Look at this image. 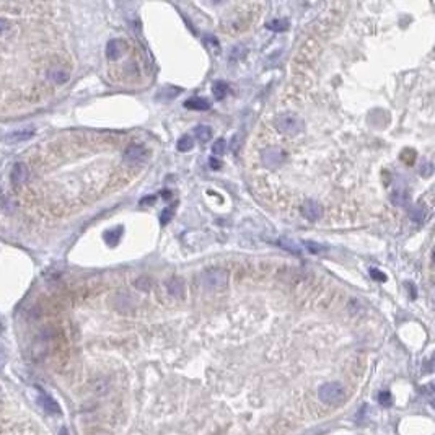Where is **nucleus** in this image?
Returning a JSON list of instances; mask_svg holds the SVG:
<instances>
[{"instance_id":"27","label":"nucleus","mask_w":435,"mask_h":435,"mask_svg":"<svg viewBox=\"0 0 435 435\" xmlns=\"http://www.w3.org/2000/svg\"><path fill=\"white\" fill-rule=\"evenodd\" d=\"M7 30H8V23L3 18H0V34H3Z\"/></svg>"},{"instance_id":"25","label":"nucleus","mask_w":435,"mask_h":435,"mask_svg":"<svg viewBox=\"0 0 435 435\" xmlns=\"http://www.w3.org/2000/svg\"><path fill=\"white\" fill-rule=\"evenodd\" d=\"M209 165H210V168H214V170H218V168L222 167V163L218 162V160L215 158V157H212V158L209 160Z\"/></svg>"},{"instance_id":"20","label":"nucleus","mask_w":435,"mask_h":435,"mask_svg":"<svg viewBox=\"0 0 435 435\" xmlns=\"http://www.w3.org/2000/svg\"><path fill=\"white\" fill-rule=\"evenodd\" d=\"M171 215H173V210L168 207V209H165L163 212H162V215H160V222L162 223H168L171 220Z\"/></svg>"},{"instance_id":"1","label":"nucleus","mask_w":435,"mask_h":435,"mask_svg":"<svg viewBox=\"0 0 435 435\" xmlns=\"http://www.w3.org/2000/svg\"><path fill=\"white\" fill-rule=\"evenodd\" d=\"M318 398L324 404H329V406L339 404L346 398V388L339 382H328L318 388Z\"/></svg>"},{"instance_id":"13","label":"nucleus","mask_w":435,"mask_h":435,"mask_svg":"<svg viewBox=\"0 0 435 435\" xmlns=\"http://www.w3.org/2000/svg\"><path fill=\"white\" fill-rule=\"evenodd\" d=\"M192 147H194V140H192V137L187 134L180 137V140H178V144H176V149L183 153L189 152V150H192Z\"/></svg>"},{"instance_id":"22","label":"nucleus","mask_w":435,"mask_h":435,"mask_svg":"<svg viewBox=\"0 0 435 435\" xmlns=\"http://www.w3.org/2000/svg\"><path fill=\"white\" fill-rule=\"evenodd\" d=\"M31 134H26V132H20V134H12L10 137H8V140L10 142H17V140H23V139H28Z\"/></svg>"},{"instance_id":"26","label":"nucleus","mask_w":435,"mask_h":435,"mask_svg":"<svg viewBox=\"0 0 435 435\" xmlns=\"http://www.w3.org/2000/svg\"><path fill=\"white\" fill-rule=\"evenodd\" d=\"M0 207L2 209H8V201L5 196L2 194V191H0Z\"/></svg>"},{"instance_id":"18","label":"nucleus","mask_w":435,"mask_h":435,"mask_svg":"<svg viewBox=\"0 0 435 435\" xmlns=\"http://www.w3.org/2000/svg\"><path fill=\"white\" fill-rule=\"evenodd\" d=\"M119 233H121V228H119V230H116V232H109V233H106V241L109 245H116L117 241H119Z\"/></svg>"},{"instance_id":"10","label":"nucleus","mask_w":435,"mask_h":435,"mask_svg":"<svg viewBox=\"0 0 435 435\" xmlns=\"http://www.w3.org/2000/svg\"><path fill=\"white\" fill-rule=\"evenodd\" d=\"M184 106L187 109H194V111H207V109L210 108V104H209L207 100L199 98V96H192V98L186 100Z\"/></svg>"},{"instance_id":"15","label":"nucleus","mask_w":435,"mask_h":435,"mask_svg":"<svg viewBox=\"0 0 435 435\" xmlns=\"http://www.w3.org/2000/svg\"><path fill=\"white\" fill-rule=\"evenodd\" d=\"M194 134L198 137V140L207 142V140H210V137H212V129H210L209 126H198L194 129Z\"/></svg>"},{"instance_id":"4","label":"nucleus","mask_w":435,"mask_h":435,"mask_svg":"<svg viewBox=\"0 0 435 435\" xmlns=\"http://www.w3.org/2000/svg\"><path fill=\"white\" fill-rule=\"evenodd\" d=\"M122 157H124V162L126 163L137 165V163H142V162H145V160H147L149 152H147V149H145L144 145L132 144V145H129V147L124 150V155H122Z\"/></svg>"},{"instance_id":"3","label":"nucleus","mask_w":435,"mask_h":435,"mask_svg":"<svg viewBox=\"0 0 435 435\" xmlns=\"http://www.w3.org/2000/svg\"><path fill=\"white\" fill-rule=\"evenodd\" d=\"M277 131L284 132V134L294 135L299 134V132L303 129V122L300 121L297 116H292V114H284V116H279L274 122Z\"/></svg>"},{"instance_id":"14","label":"nucleus","mask_w":435,"mask_h":435,"mask_svg":"<svg viewBox=\"0 0 435 435\" xmlns=\"http://www.w3.org/2000/svg\"><path fill=\"white\" fill-rule=\"evenodd\" d=\"M214 98L215 100H223L227 96V91H228V85L225 84V82L218 80L214 84Z\"/></svg>"},{"instance_id":"9","label":"nucleus","mask_w":435,"mask_h":435,"mask_svg":"<svg viewBox=\"0 0 435 435\" xmlns=\"http://www.w3.org/2000/svg\"><path fill=\"white\" fill-rule=\"evenodd\" d=\"M28 178V167L25 163H15L13 165V170H12V183L15 184H21V183L26 181Z\"/></svg>"},{"instance_id":"12","label":"nucleus","mask_w":435,"mask_h":435,"mask_svg":"<svg viewBox=\"0 0 435 435\" xmlns=\"http://www.w3.org/2000/svg\"><path fill=\"white\" fill-rule=\"evenodd\" d=\"M284 160V153L281 152L279 149H269L266 150V157H264V162L268 167H276V165H279Z\"/></svg>"},{"instance_id":"7","label":"nucleus","mask_w":435,"mask_h":435,"mask_svg":"<svg viewBox=\"0 0 435 435\" xmlns=\"http://www.w3.org/2000/svg\"><path fill=\"white\" fill-rule=\"evenodd\" d=\"M124 51H126V43L122 39H111L106 44V56L111 61H117L119 57H122Z\"/></svg>"},{"instance_id":"8","label":"nucleus","mask_w":435,"mask_h":435,"mask_svg":"<svg viewBox=\"0 0 435 435\" xmlns=\"http://www.w3.org/2000/svg\"><path fill=\"white\" fill-rule=\"evenodd\" d=\"M38 401H39L41 407H43L44 411H48V413H51V414H59V413H61V407H59L57 402L54 401L52 398L48 395V393L41 391Z\"/></svg>"},{"instance_id":"17","label":"nucleus","mask_w":435,"mask_h":435,"mask_svg":"<svg viewBox=\"0 0 435 435\" xmlns=\"http://www.w3.org/2000/svg\"><path fill=\"white\" fill-rule=\"evenodd\" d=\"M288 26V23L285 20H274L268 23V30L271 31H285Z\"/></svg>"},{"instance_id":"2","label":"nucleus","mask_w":435,"mask_h":435,"mask_svg":"<svg viewBox=\"0 0 435 435\" xmlns=\"http://www.w3.org/2000/svg\"><path fill=\"white\" fill-rule=\"evenodd\" d=\"M201 281H202L204 288H207V290H220L227 285L228 274L222 269H214V271L205 272Z\"/></svg>"},{"instance_id":"23","label":"nucleus","mask_w":435,"mask_h":435,"mask_svg":"<svg viewBox=\"0 0 435 435\" xmlns=\"http://www.w3.org/2000/svg\"><path fill=\"white\" fill-rule=\"evenodd\" d=\"M205 43L210 44V48H212V51H214V48H215V52H218V51H220V46H218V43H217V41H215V38H207V39H205Z\"/></svg>"},{"instance_id":"28","label":"nucleus","mask_w":435,"mask_h":435,"mask_svg":"<svg viewBox=\"0 0 435 435\" xmlns=\"http://www.w3.org/2000/svg\"><path fill=\"white\" fill-rule=\"evenodd\" d=\"M2 331H3V323L0 321V333H2Z\"/></svg>"},{"instance_id":"24","label":"nucleus","mask_w":435,"mask_h":435,"mask_svg":"<svg viewBox=\"0 0 435 435\" xmlns=\"http://www.w3.org/2000/svg\"><path fill=\"white\" fill-rule=\"evenodd\" d=\"M370 274H372V277L377 279V281H385V279H386V277H385V274L377 271V269H372V271H370Z\"/></svg>"},{"instance_id":"19","label":"nucleus","mask_w":435,"mask_h":435,"mask_svg":"<svg viewBox=\"0 0 435 435\" xmlns=\"http://www.w3.org/2000/svg\"><path fill=\"white\" fill-rule=\"evenodd\" d=\"M411 217H413L414 222H422L424 220V209H420V207L413 209V212H411Z\"/></svg>"},{"instance_id":"6","label":"nucleus","mask_w":435,"mask_h":435,"mask_svg":"<svg viewBox=\"0 0 435 435\" xmlns=\"http://www.w3.org/2000/svg\"><path fill=\"white\" fill-rule=\"evenodd\" d=\"M46 77H48V79L51 80L52 84L62 85V84H66L68 79H70V74H68V70H67L66 67H62V66H52L48 70Z\"/></svg>"},{"instance_id":"5","label":"nucleus","mask_w":435,"mask_h":435,"mask_svg":"<svg viewBox=\"0 0 435 435\" xmlns=\"http://www.w3.org/2000/svg\"><path fill=\"white\" fill-rule=\"evenodd\" d=\"M301 212H303L305 218L308 222H317V220H319V218H321L323 209H321V205L317 202V201L306 199L305 204H303V210H301Z\"/></svg>"},{"instance_id":"21","label":"nucleus","mask_w":435,"mask_h":435,"mask_svg":"<svg viewBox=\"0 0 435 435\" xmlns=\"http://www.w3.org/2000/svg\"><path fill=\"white\" fill-rule=\"evenodd\" d=\"M378 401H380V404H385V406H388L391 402V396H390V393L388 391H385V393H380V396H378Z\"/></svg>"},{"instance_id":"16","label":"nucleus","mask_w":435,"mask_h":435,"mask_svg":"<svg viewBox=\"0 0 435 435\" xmlns=\"http://www.w3.org/2000/svg\"><path fill=\"white\" fill-rule=\"evenodd\" d=\"M225 149H227V142L225 140H223V139L215 140L214 145H212V155H214L215 158L220 157V155L225 153Z\"/></svg>"},{"instance_id":"11","label":"nucleus","mask_w":435,"mask_h":435,"mask_svg":"<svg viewBox=\"0 0 435 435\" xmlns=\"http://www.w3.org/2000/svg\"><path fill=\"white\" fill-rule=\"evenodd\" d=\"M167 288H168V294H170L173 299H181L183 297V292H184V287H183V282L180 281L178 277H173L168 281L167 284Z\"/></svg>"}]
</instances>
